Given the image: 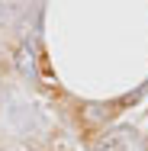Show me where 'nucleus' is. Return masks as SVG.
Here are the masks:
<instances>
[{
    "label": "nucleus",
    "instance_id": "f257e3e1",
    "mask_svg": "<svg viewBox=\"0 0 148 151\" xmlns=\"http://www.w3.org/2000/svg\"><path fill=\"white\" fill-rule=\"evenodd\" d=\"M93 151H142V138L135 129L129 125H116L106 135H100L93 142Z\"/></svg>",
    "mask_w": 148,
    "mask_h": 151
},
{
    "label": "nucleus",
    "instance_id": "f03ea898",
    "mask_svg": "<svg viewBox=\"0 0 148 151\" xmlns=\"http://www.w3.org/2000/svg\"><path fill=\"white\" fill-rule=\"evenodd\" d=\"M13 61H16V68H19V74H29V77H32V74L39 71V58H35V52L29 48V42L16 48V55H13Z\"/></svg>",
    "mask_w": 148,
    "mask_h": 151
},
{
    "label": "nucleus",
    "instance_id": "7ed1b4c3",
    "mask_svg": "<svg viewBox=\"0 0 148 151\" xmlns=\"http://www.w3.org/2000/svg\"><path fill=\"white\" fill-rule=\"evenodd\" d=\"M81 113H84L87 122H106L110 119V106H106V103H84Z\"/></svg>",
    "mask_w": 148,
    "mask_h": 151
},
{
    "label": "nucleus",
    "instance_id": "20e7f679",
    "mask_svg": "<svg viewBox=\"0 0 148 151\" xmlns=\"http://www.w3.org/2000/svg\"><path fill=\"white\" fill-rule=\"evenodd\" d=\"M10 19V3H0V26Z\"/></svg>",
    "mask_w": 148,
    "mask_h": 151
}]
</instances>
